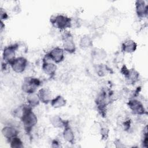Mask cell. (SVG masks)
<instances>
[{"instance_id":"obj_2","label":"cell","mask_w":148,"mask_h":148,"mask_svg":"<svg viewBox=\"0 0 148 148\" xmlns=\"http://www.w3.org/2000/svg\"><path fill=\"white\" fill-rule=\"evenodd\" d=\"M51 24L56 28L64 30L72 25V19L63 14H57L50 18Z\"/></svg>"},{"instance_id":"obj_16","label":"cell","mask_w":148,"mask_h":148,"mask_svg":"<svg viewBox=\"0 0 148 148\" xmlns=\"http://www.w3.org/2000/svg\"><path fill=\"white\" fill-rule=\"evenodd\" d=\"M136 43L131 39L126 40L121 45V49L124 53H133L136 50Z\"/></svg>"},{"instance_id":"obj_6","label":"cell","mask_w":148,"mask_h":148,"mask_svg":"<svg viewBox=\"0 0 148 148\" xmlns=\"http://www.w3.org/2000/svg\"><path fill=\"white\" fill-rule=\"evenodd\" d=\"M110 94L105 90H102L97 97L96 104L99 112L101 114H105L106 106L108 105L109 102Z\"/></svg>"},{"instance_id":"obj_10","label":"cell","mask_w":148,"mask_h":148,"mask_svg":"<svg viewBox=\"0 0 148 148\" xmlns=\"http://www.w3.org/2000/svg\"><path fill=\"white\" fill-rule=\"evenodd\" d=\"M53 62L58 64L62 62L64 58V50L60 47H56L46 54Z\"/></svg>"},{"instance_id":"obj_7","label":"cell","mask_w":148,"mask_h":148,"mask_svg":"<svg viewBox=\"0 0 148 148\" xmlns=\"http://www.w3.org/2000/svg\"><path fill=\"white\" fill-rule=\"evenodd\" d=\"M127 105L132 112L137 115H143L147 114V112L143 103L136 99H131L127 103Z\"/></svg>"},{"instance_id":"obj_23","label":"cell","mask_w":148,"mask_h":148,"mask_svg":"<svg viewBox=\"0 0 148 148\" xmlns=\"http://www.w3.org/2000/svg\"><path fill=\"white\" fill-rule=\"evenodd\" d=\"M101 134L102 139H106L108 137L109 130L106 127H103L101 129Z\"/></svg>"},{"instance_id":"obj_24","label":"cell","mask_w":148,"mask_h":148,"mask_svg":"<svg viewBox=\"0 0 148 148\" xmlns=\"http://www.w3.org/2000/svg\"><path fill=\"white\" fill-rule=\"evenodd\" d=\"M142 145L144 147H147V132L146 127L145 132H143V137L142 139Z\"/></svg>"},{"instance_id":"obj_4","label":"cell","mask_w":148,"mask_h":148,"mask_svg":"<svg viewBox=\"0 0 148 148\" xmlns=\"http://www.w3.org/2000/svg\"><path fill=\"white\" fill-rule=\"evenodd\" d=\"M18 49V43H14L6 46L3 49L2 53V59L4 62L10 65V64L16 58V52Z\"/></svg>"},{"instance_id":"obj_3","label":"cell","mask_w":148,"mask_h":148,"mask_svg":"<svg viewBox=\"0 0 148 148\" xmlns=\"http://www.w3.org/2000/svg\"><path fill=\"white\" fill-rule=\"evenodd\" d=\"M41 82L39 79L32 76L26 77L24 79L21 88L24 92L28 94H32L36 92Z\"/></svg>"},{"instance_id":"obj_9","label":"cell","mask_w":148,"mask_h":148,"mask_svg":"<svg viewBox=\"0 0 148 148\" xmlns=\"http://www.w3.org/2000/svg\"><path fill=\"white\" fill-rule=\"evenodd\" d=\"M27 60L24 57H16L10 64V66L14 72L16 73H22L23 72L27 65Z\"/></svg>"},{"instance_id":"obj_17","label":"cell","mask_w":148,"mask_h":148,"mask_svg":"<svg viewBox=\"0 0 148 148\" xmlns=\"http://www.w3.org/2000/svg\"><path fill=\"white\" fill-rule=\"evenodd\" d=\"M50 123L55 128H64L65 125L68 123V121H65L59 116L56 115L50 118Z\"/></svg>"},{"instance_id":"obj_1","label":"cell","mask_w":148,"mask_h":148,"mask_svg":"<svg viewBox=\"0 0 148 148\" xmlns=\"http://www.w3.org/2000/svg\"><path fill=\"white\" fill-rule=\"evenodd\" d=\"M32 108L29 105H24L23 113L20 119L23 123L24 128L27 133L29 134L32 128L38 123L36 115L34 113Z\"/></svg>"},{"instance_id":"obj_15","label":"cell","mask_w":148,"mask_h":148,"mask_svg":"<svg viewBox=\"0 0 148 148\" xmlns=\"http://www.w3.org/2000/svg\"><path fill=\"white\" fill-rule=\"evenodd\" d=\"M62 135L64 139L70 143L71 144H73L75 142V135L73 130H72L71 127L69 126V123H68L64 127V131L62 132Z\"/></svg>"},{"instance_id":"obj_14","label":"cell","mask_w":148,"mask_h":148,"mask_svg":"<svg viewBox=\"0 0 148 148\" xmlns=\"http://www.w3.org/2000/svg\"><path fill=\"white\" fill-rule=\"evenodd\" d=\"M39 100L41 102L47 104L51 100V92L47 88H40L37 93Z\"/></svg>"},{"instance_id":"obj_5","label":"cell","mask_w":148,"mask_h":148,"mask_svg":"<svg viewBox=\"0 0 148 148\" xmlns=\"http://www.w3.org/2000/svg\"><path fill=\"white\" fill-rule=\"evenodd\" d=\"M62 47L64 51L72 54L76 51L75 43L72 34L69 32H66L62 35Z\"/></svg>"},{"instance_id":"obj_20","label":"cell","mask_w":148,"mask_h":148,"mask_svg":"<svg viewBox=\"0 0 148 148\" xmlns=\"http://www.w3.org/2000/svg\"><path fill=\"white\" fill-rule=\"evenodd\" d=\"M27 101L28 102V105L32 108L37 106L40 102L37 93L35 92L28 94V96L27 97Z\"/></svg>"},{"instance_id":"obj_21","label":"cell","mask_w":148,"mask_h":148,"mask_svg":"<svg viewBox=\"0 0 148 148\" xmlns=\"http://www.w3.org/2000/svg\"><path fill=\"white\" fill-rule=\"evenodd\" d=\"M79 46L82 49H87L92 46V40L91 38L86 35L83 36L79 41Z\"/></svg>"},{"instance_id":"obj_22","label":"cell","mask_w":148,"mask_h":148,"mask_svg":"<svg viewBox=\"0 0 148 148\" xmlns=\"http://www.w3.org/2000/svg\"><path fill=\"white\" fill-rule=\"evenodd\" d=\"M10 146L12 148H22L24 147L23 142L17 136L9 140Z\"/></svg>"},{"instance_id":"obj_13","label":"cell","mask_w":148,"mask_h":148,"mask_svg":"<svg viewBox=\"0 0 148 148\" xmlns=\"http://www.w3.org/2000/svg\"><path fill=\"white\" fill-rule=\"evenodd\" d=\"M2 134L3 136L9 141L14 137L17 136L18 131L13 125H6L2 128Z\"/></svg>"},{"instance_id":"obj_19","label":"cell","mask_w":148,"mask_h":148,"mask_svg":"<svg viewBox=\"0 0 148 148\" xmlns=\"http://www.w3.org/2000/svg\"><path fill=\"white\" fill-rule=\"evenodd\" d=\"M106 51L100 48H94L92 50V56L97 61H102L106 57Z\"/></svg>"},{"instance_id":"obj_12","label":"cell","mask_w":148,"mask_h":148,"mask_svg":"<svg viewBox=\"0 0 148 148\" xmlns=\"http://www.w3.org/2000/svg\"><path fill=\"white\" fill-rule=\"evenodd\" d=\"M148 5L145 1L138 0L135 2V10L138 17L143 18L147 15Z\"/></svg>"},{"instance_id":"obj_18","label":"cell","mask_w":148,"mask_h":148,"mask_svg":"<svg viewBox=\"0 0 148 148\" xmlns=\"http://www.w3.org/2000/svg\"><path fill=\"white\" fill-rule=\"evenodd\" d=\"M66 99L61 95H57L56 97L51 99L50 101L51 105L54 108H60L66 105Z\"/></svg>"},{"instance_id":"obj_11","label":"cell","mask_w":148,"mask_h":148,"mask_svg":"<svg viewBox=\"0 0 148 148\" xmlns=\"http://www.w3.org/2000/svg\"><path fill=\"white\" fill-rule=\"evenodd\" d=\"M121 73L127 78L131 83H135L138 79L139 73L134 69H128L125 65H124L121 68Z\"/></svg>"},{"instance_id":"obj_26","label":"cell","mask_w":148,"mask_h":148,"mask_svg":"<svg viewBox=\"0 0 148 148\" xmlns=\"http://www.w3.org/2000/svg\"><path fill=\"white\" fill-rule=\"evenodd\" d=\"M59 146H60L59 142L57 140H53V142H52V147H59Z\"/></svg>"},{"instance_id":"obj_25","label":"cell","mask_w":148,"mask_h":148,"mask_svg":"<svg viewBox=\"0 0 148 148\" xmlns=\"http://www.w3.org/2000/svg\"><path fill=\"white\" fill-rule=\"evenodd\" d=\"M0 16H1V21H2L3 20H6L8 17V15L7 13L2 8H1V14H0Z\"/></svg>"},{"instance_id":"obj_8","label":"cell","mask_w":148,"mask_h":148,"mask_svg":"<svg viewBox=\"0 0 148 148\" xmlns=\"http://www.w3.org/2000/svg\"><path fill=\"white\" fill-rule=\"evenodd\" d=\"M42 68L45 73L49 75L50 77H52L56 73L57 66L54 62L45 55L43 59Z\"/></svg>"}]
</instances>
